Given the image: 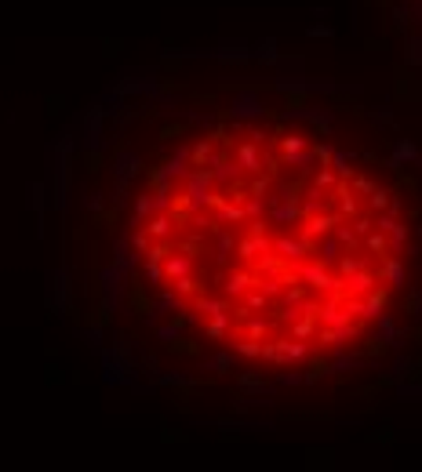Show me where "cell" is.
<instances>
[{
	"label": "cell",
	"mask_w": 422,
	"mask_h": 472,
	"mask_svg": "<svg viewBox=\"0 0 422 472\" xmlns=\"http://www.w3.org/2000/svg\"><path fill=\"white\" fill-rule=\"evenodd\" d=\"M132 229L146 287L262 363L353 346L404 266L397 192L291 117L193 135L150 171Z\"/></svg>",
	"instance_id": "1"
}]
</instances>
